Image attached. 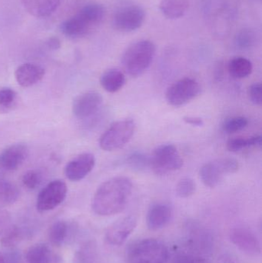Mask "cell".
<instances>
[{
    "mask_svg": "<svg viewBox=\"0 0 262 263\" xmlns=\"http://www.w3.org/2000/svg\"><path fill=\"white\" fill-rule=\"evenodd\" d=\"M99 92L88 91L75 97L72 103V112L77 118L84 120L95 115L103 105Z\"/></svg>",
    "mask_w": 262,
    "mask_h": 263,
    "instance_id": "cell-11",
    "label": "cell"
},
{
    "mask_svg": "<svg viewBox=\"0 0 262 263\" xmlns=\"http://www.w3.org/2000/svg\"><path fill=\"white\" fill-rule=\"evenodd\" d=\"M146 20V12L141 6L130 5L116 11L112 23L117 30L121 32H133L139 29Z\"/></svg>",
    "mask_w": 262,
    "mask_h": 263,
    "instance_id": "cell-7",
    "label": "cell"
},
{
    "mask_svg": "<svg viewBox=\"0 0 262 263\" xmlns=\"http://www.w3.org/2000/svg\"><path fill=\"white\" fill-rule=\"evenodd\" d=\"M126 259L128 263H168L169 249L159 239H138L128 247Z\"/></svg>",
    "mask_w": 262,
    "mask_h": 263,
    "instance_id": "cell-3",
    "label": "cell"
},
{
    "mask_svg": "<svg viewBox=\"0 0 262 263\" xmlns=\"http://www.w3.org/2000/svg\"><path fill=\"white\" fill-rule=\"evenodd\" d=\"M195 190H196V185L193 179L190 178H184L177 184L175 192L178 197L186 199L192 196L195 193Z\"/></svg>",
    "mask_w": 262,
    "mask_h": 263,
    "instance_id": "cell-32",
    "label": "cell"
},
{
    "mask_svg": "<svg viewBox=\"0 0 262 263\" xmlns=\"http://www.w3.org/2000/svg\"><path fill=\"white\" fill-rule=\"evenodd\" d=\"M95 165V159L93 154L82 153L67 163L65 168V174L69 180L78 182L92 172Z\"/></svg>",
    "mask_w": 262,
    "mask_h": 263,
    "instance_id": "cell-12",
    "label": "cell"
},
{
    "mask_svg": "<svg viewBox=\"0 0 262 263\" xmlns=\"http://www.w3.org/2000/svg\"><path fill=\"white\" fill-rule=\"evenodd\" d=\"M156 48L149 40H140L132 43L126 49L122 57L125 72L132 77L143 75L152 64Z\"/></svg>",
    "mask_w": 262,
    "mask_h": 263,
    "instance_id": "cell-2",
    "label": "cell"
},
{
    "mask_svg": "<svg viewBox=\"0 0 262 263\" xmlns=\"http://www.w3.org/2000/svg\"><path fill=\"white\" fill-rule=\"evenodd\" d=\"M11 217L9 213L0 209V238L10 226Z\"/></svg>",
    "mask_w": 262,
    "mask_h": 263,
    "instance_id": "cell-38",
    "label": "cell"
},
{
    "mask_svg": "<svg viewBox=\"0 0 262 263\" xmlns=\"http://www.w3.org/2000/svg\"><path fill=\"white\" fill-rule=\"evenodd\" d=\"M228 70L231 77L235 79H244L252 74L253 66L252 62L244 57H235L229 61Z\"/></svg>",
    "mask_w": 262,
    "mask_h": 263,
    "instance_id": "cell-23",
    "label": "cell"
},
{
    "mask_svg": "<svg viewBox=\"0 0 262 263\" xmlns=\"http://www.w3.org/2000/svg\"><path fill=\"white\" fill-rule=\"evenodd\" d=\"M16 98V92L11 88H3L0 89V106L9 107Z\"/></svg>",
    "mask_w": 262,
    "mask_h": 263,
    "instance_id": "cell-36",
    "label": "cell"
},
{
    "mask_svg": "<svg viewBox=\"0 0 262 263\" xmlns=\"http://www.w3.org/2000/svg\"><path fill=\"white\" fill-rule=\"evenodd\" d=\"M183 121L186 124L191 125L192 126H197V127H201L204 125V121H203V119L198 118V117H185L183 118Z\"/></svg>",
    "mask_w": 262,
    "mask_h": 263,
    "instance_id": "cell-39",
    "label": "cell"
},
{
    "mask_svg": "<svg viewBox=\"0 0 262 263\" xmlns=\"http://www.w3.org/2000/svg\"><path fill=\"white\" fill-rule=\"evenodd\" d=\"M229 238L231 242L246 254L252 256L261 254V242L255 233L246 227L232 229Z\"/></svg>",
    "mask_w": 262,
    "mask_h": 263,
    "instance_id": "cell-10",
    "label": "cell"
},
{
    "mask_svg": "<svg viewBox=\"0 0 262 263\" xmlns=\"http://www.w3.org/2000/svg\"><path fill=\"white\" fill-rule=\"evenodd\" d=\"M69 232V226L66 221H57L54 222L49 229V241L52 245L60 247L67 239Z\"/></svg>",
    "mask_w": 262,
    "mask_h": 263,
    "instance_id": "cell-26",
    "label": "cell"
},
{
    "mask_svg": "<svg viewBox=\"0 0 262 263\" xmlns=\"http://www.w3.org/2000/svg\"><path fill=\"white\" fill-rule=\"evenodd\" d=\"M48 46L52 49H58L60 47V41L55 37L49 39L47 42Z\"/></svg>",
    "mask_w": 262,
    "mask_h": 263,
    "instance_id": "cell-41",
    "label": "cell"
},
{
    "mask_svg": "<svg viewBox=\"0 0 262 263\" xmlns=\"http://www.w3.org/2000/svg\"><path fill=\"white\" fill-rule=\"evenodd\" d=\"M18 188L9 181L0 179V209L9 206L18 200Z\"/></svg>",
    "mask_w": 262,
    "mask_h": 263,
    "instance_id": "cell-25",
    "label": "cell"
},
{
    "mask_svg": "<svg viewBox=\"0 0 262 263\" xmlns=\"http://www.w3.org/2000/svg\"><path fill=\"white\" fill-rule=\"evenodd\" d=\"M172 263H209L203 256L193 253H182L177 254Z\"/></svg>",
    "mask_w": 262,
    "mask_h": 263,
    "instance_id": "cell-34",
    "label": "cell"
},
{
    "mask_svg": "<svg viewBox=\"0 0 262 263\" xmlns=\"http://www.w3.org/2000/svg\"><path fill=\"white\" fill-rule=\"evenodd\" d=\"M78 12L87 20L92 27L100 24L106 16V9L103 5L98 3L86 5Z\"/></svg>",
    "mask_w": 262,
    "mask_h": 263,
    "instance_id": "cell-24",
    "label": "cell"
},
{
    "mask_svg": "<svg viewBox=\"0 0 262 263\" xmlns=\"http://www.w3.org/2000/svg\"><path fill=\"white\" fill-rule=\"evenodd\" d=\"M224 158L208 162L200 168L199 175L206 186L215 188L219 185L225 175L229 174Z\"/></svg>",
    "mask_w": 262,
    "mask_h": 263,
    "instance_id": "cell-14",
    "label": "cell"
},
{
    "mask_svg": "<svg viewBox=\"0 0 262 263\" xmlns=\"http://www.w3.org/2000/svg\"><path fill=\"white\" fill-rule=\"evenodd\" d=\"M137 218L129 215L118 219L108 227L106 240L109 245L120 247L126 242L136 228Z\"/></svg>",
    "mask_w": 262,
    "mask_h": 263,
    "instance_id": "cell-9",
    "label": "cell"
},
{
    "mask_svg": "<svg viewBox=\"0 0 262 263\" xmlns=\"http://www.w3.org/2000/svg\"><path fill=\"white\" fill-rule=\"evenodd\" d=\"M200 92L199 83L194 79L186 77L175 82L168 89L166 100L171 106L178 107L196 98Z\"/></svg>",
    "mask_w": 262,
    "mask_h": 263,
    "instance_id": "cell-6",
    "label": "cell"
},
{
    "mask_svg": "<svg viewBox=\"0 0 262 263\" xmlns=\"http://www.w3.org/2000/svg\"><path fill=\"white\" fill-rule=\"evenodd\" d=\"M191 233H189L190 238L189 242L194 248L203 250V252H207L212 247V237L208 233L207 230L201 228L200 226L196 224H192L191 226Z\"/></svg>",
    "mask_w": 262,
    "mask_h": 263,
    "instance_id": "cell-21",
    "label": "cell"
},
{
    "mask_svg": "<svg viewBox=\"0 0 262 263\" xmlns=\"http://www.w3.org/2000/svg\"><path fill=\"white\" fill-rule=\"evenodd\" d=\"M135 123L132 120H123L111 125L99 139V145L105 151L119 149L126 145L133 136Z\"/></svg>",
    "mask_w": 262,
    "mask_h": 263,
    "instance_id": "cell-5",
    "label": "cell"
},
{
    "mask_svg": "<svg viewBox=\"0 0 262 263\" xmlns=\"http://www.w3.org/2000/svg\"><path fill=\"white\" fill-rule=\"evenodd\" d=\"M67 185L63 180L57 179L46 185L37 197L36 209L40 213L51 211L58 207L66 199Z\"/></svg>",
    "mask_w": 262,
    "mask_h": 263,
    "instance_id": "cell-8",
    "label": "cell"
},
{
    "mask_svg": "<svg viewBox=\"0 0 262 263\" xmlns=\"http://www.w3.org/2000/svg\"><path fill=\"white\" fill-rule=\"evenodd\" d=\"M262 137L261 136H251L249 138L237 137L228 141V149L232 153H238L245 148L250 147H261Z\"/></svg>",
    "mask_w": 262,
    "mask_h": 263,
    "instance_id": "cell-27",
    "label": "cell"
},
{
    "mask_svg": "<svg viewBox=\"0 0 262 263\" xmlns=\"http://www.w3.org/2000/svg\"><path fill=\"white\" fill-rule=\"evenodd\" d=\"M256 38L255 31L251 29H243L237 33L235 43L237 47L240 49H249L256 43Z\"/></svg>",
    "mask_w": 262,
    "mask_h": 263,
    "instance_id": "cell-30",
    "label": "cell"
},
{
    "mask_svg": "<svg viewBox=\"0 0 262 263\" xmlns=\"http://www.w3.org/2000/svg\"><path fill=\"white\" fill-rule=\"evenodd\" d=\"M249 100L256 106L262 104V86L261 83H254L248 89Z\"/></svg>",
    "mask_w": 262,
    "mask_h": 263,
    "instance_id": "cell-35",
    "label": "cell"
},
{
    "mask_svg": "<svg viewBox=\"0 0 262 263\" xmlns=\"http://www.w3.org/2000/svg\"><path fill=\"white\" fill-rule=\"evenodd\" d=\"M126 83V77L121 70L118 69H110L104 72L100 78L102 87L110 93L119 91Z\"/></svg>",
    "mask_w": 262,
    "mask_h": 263,
    "instance_id": "cell-19",
    "label": "cell"
},
{
    "mask_svg": "<svg viewBox=\"0 0 262 263\" xmlns=\"http://www.w3.org/2000/svg\"><path fill=\"white\" fill-rule=\"evenodd\" d=\"M45 69L39 65L25 63L17 68L15 72V80L22 87H30L43 80Z\"/></svg>",
    "mask_w": 262,
    "mask_h": 263,
    "instance_id": "cell-16",
    "label": "cell"
},
{
    "mask_svg": "<svg viewBox=\"0 0 262 263\" xmlns=\"http://www.w3.org/2000/svg\"><path fill=\"white\" fill-rule=\"evenodd\" d=\"M18 253L13 250L0 251V263H19Z\"/></svg>",
    "mask_w": 262,
    "mask_h": 263,
    "instance_id": "cell-37",
    "label": "cell"
},
{
    "mask_svg": "<svg viewBox=\"0 0 262 263\" xmlns=\"http://www.w3.org/2000/svg\"><path fill=\"white\" fill-rule=\"evenodd\" d=\"M42 175L36 170H29L23 177V183L29 190H35L42 182Z\"/></svg>",
    "mask_w": 262,
    "mask_h": 263,
    "instance_id": "cell-33",
    "label": "cell"
},
{
    "mask_svg": "<svg viewBox=\"0 0 262 263\" xmlns=\"http://www.w3.org/2000/svg\"><path fill=\"white\" fill-rule=\"evenodd\" d=\"M27 146L23 143L9 145L0 154V168L5 171H13L23 165L27 158Z\"/></svg>",
    "mask_w": 262,
    "mask_h": 263,
    "instance_id": "cell-13",
    "label": "cell"
},
{
    "mask_svg": "<svg viewBox=\"0 0 262 263\" xmlns=\"http://www.w3.org/2000/svg\"><path fill=\"white\" fill-rule=\"evenodd\" d=\"M28 12L37 17L44 18L52 15L63 0H22Z\"/></svg>",
    "mask_w": 262,
    "mask_h": 263,
    "instance_id": "cell-17",
    "label": "cell"
},
{
    "mask_svg": "<svg viewBox=\"0 0 262 263\" xmlns=\"http://www.w3.org/2000/svg\"><path fill=\"white\" fill-rule=\"evenodd\" d=\"M172 216V209L167 204L162 202L152 204L146 216L148 228L152 231L161 230L169 224Z\"/></svg>",
    "mask_w": 262,
    "mask_h": 263,
    "instance_id": "cell-15",
    "label": "cell"
},
{
    "mask_svg": "<svg viewBox=\"0 0 262 263\" xmlns=\"http://www.w3.org/2000/svg\"><path fill=\"white\" fill-rule=\"evenodd\" d=\"M189 6V0H161L159 5L162 13L170 20L183 17Z\"/></svg>",
    "mask_w": 262,
    "mask_h": 263,
    "instance_id": "cell-20",
    "label": "cell"
},
{
    "mask_svg": "<svg viewBox=\"0 0 262 263\" xmlns=\"http://www.w3.org/2000/svg\"><path fill=\"white\" fill-rule=\"evenodd\" d=\"M217 263H240L239 261L229 253H224L218 257Z\"/></svg>",
    "mask_w": 262,
    "mask_h": 263,
    "instance_id": "cell-40",
    "label": "cell"
},
{
    "mask_svg": "<svg viewBox=\"0 0 262 263\" xmlns=\"http://www.w3.org/2000/svg\"><path fill=\"white\" fill-rule=\"evenodd\" d=\"M25 230L16 226H9L7 230L1 236V244L5 247H14L20 242L26 236Z\"/></svg>",
    "mask_w": 262,
    "mask_h": 263,
    "instance_id": "cell-28",
    "label": "cell"
},
{
    "mask_svg": "<svg viewBox=\"0 0 262 263\" xmlns=\"http://www.w3.org/2000/svg\"><path fill=\"white\" fill-rule=\"evenodd\" d=\"M150 168L158 176H165L179 170L183 159L179 152L172 144H163L157 147L149 157Z\"/></svg>",
    "mask_w": 262,
    "mask_h": 263,
    "instance_id": "cell-4",
    "label": "cell"
},
{
    "mask_svg": "<svg viewBox=\"0 0 262 263\" xmlns=\"http://www.w3.org/2000/svg\"><path fill=\"white\" fill-rule=\"evenodd\" d=\"M249 124V121L246 117H236L228 119L223 124V131L226 133H237L244 129Z\"/></svg>",
    "mask_w": 262,
    "mask_h": 263,
    "instance_id": "cell-31",
    "label": "cell"
},
{
    "mask_svg": "<svg viewBox=\"0 0 262 263\" xmlns=\"http://www.w3.org/2000/svg\"><path fill=\"white\" fill-rule=\"evenodd\" d=\"M53 258L50 248L43 243L32 246L26 255V263H52Z\"/></svg>",
    "mask_w": 262,
    "mask_h": 263,
    "instance_id": "cell-22",
    "label": "cell"
},
{
    "mask_svg": "<svg viewBox=\"0 0 262 263\" xmlns=\"http://www.w3.org/2000/svg\"><path fill=\"white\" fill-rule=\"evenodd\" d=\"M126 163L132 170L135 171H146L147 168H150V160L149 156L138 152L129 155L126 159Z\"/></svg>",
    "mask_w": 262,
    "mask_h": 263,
    "instance_id": "cell-29",
    "label": "cell"
},
{
    "mask_svg": "<svg viewBox=\"0 0 262 263\" xmlns=\"http://www.w3.org/2000/svg\"><path fill=\"white\" fill-rule=\"evenodd\" d=\"M92 28L79 12L63 22L60 26L63 34L72 38L86 35Z\"/></svg>",
    "mask_w": 262,
    "mask_h": 263,
    "instance_id": "cell-18",
    "label": "cell"
},
{
    "mask_svg": "<svg viewBox=\"0 0 262 263\" xmlns=\"http://www.w3.org/2000/svg\"><path fill=\"white\" fill-rule=\"evenodd\" d=\"M132 181L125 176H116L103 182L95 192L92 208L100 216L118 214L125 210L132 196Z\"/></svg>",
    "mask_w": 262,
    "mask_h": 263,
    "instance_id": "cell-1",
    "label": "cell"
}]
</instances>
